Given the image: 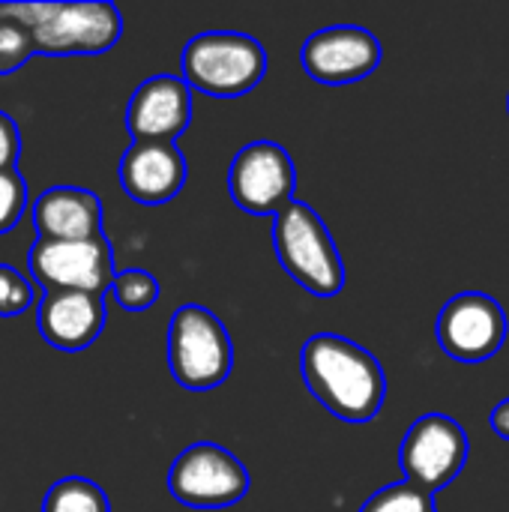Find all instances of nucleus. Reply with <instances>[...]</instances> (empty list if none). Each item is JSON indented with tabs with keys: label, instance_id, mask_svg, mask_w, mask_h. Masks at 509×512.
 Wrapping results in <instances>:
<instances>
[{
	"label": "nucleus",
	"instance_id": "obj_10",
	"mask_svg": "<svg viewBox=\"0 0 509 512\" xmlns=\"http://www.w3.org/2000/svg\"><path fill=\"white\" fill-rule=\"evenodd\" d=\"M507 342L504 306L480 291L453 297L438 315V345L459 363H486Z\"/></svg>",
	"mask_w": 509,
	"mask_h": 512
},
{
	"label": "nucleus",
	"instance_id": "obj_22",
	"mask_svg": "<svg viewBox=\"0 0 509 512\" xmlns=\"http://www.w3.org/2000/svg\"><path fill=\"white\" fill-rule=\"evenodd\" d=\"M21 153V135L9 114L0 111V171H12Z\"/></svg>",
	"mask_w": 509,
	"mask_h": 512
},
{
	"label": "nucleus",
	"instance_id": "obj_1",
	"mask_svg": "<svg viewBox=\"0 0 509 512\" xmlns=\"http://www.w3.org/2000/svg\"><path fill=\"white\" fill-rule=\"evenodd\" d=\"M300 372L309 393L345 423H369L384 408L387 378L381 363L345 336H312L300 351Z\"/></svg>",
	"mask_w": 509,
	"mask_h": 512
},
{
	"label": "nucleus",
	"instance_id": "obj_21",
	"mask_svg": "<svg viewBox=\"0 0 509 512\" xmlns=\"http://www.w3.org/2000/svg\"><path fill=\"white\" fill-rule=\"evenodd\" d=\"M27 207V183L24 177L12 171H0V234L12 231Z\"/></svg>",
	"mask_w": 509,
	"mask_h": 512
},
{
	"label": "nucleus",
	"instance_id": "obj_12",
	"mask_svg": "<svg viewBox=\"0 0 509 512\" xmlns=\"http://www.w3.org/2000/svg\"><path fill=\"white\" fill-rule=\"evenodd\" d=\"M192 120V90L177 75H153L135 87L126 126L132 141L174 144Z\"/></svg>",
	"mask_w": 509,
	"mask_h": 512
},
{
	"label": "nucleus",
	"instance_id": "obj_6",
	"mask_svg": "<svg viewBox=\"0 0 509 512\" xmlns=\"http://www.w3.org/2000/svg\"><path fill=\"white\" fill-rule=\"evenodd\" d=\"M249 471L243 462L210 441L186 447L171 471H168V489L171 495L192 510H225L246 498L249 492Z\"/></svg>",
	"mask_w": 509,
	"mask_h": 512
},
{
	"label": "nucleus",
	"instance_id": "obj_9",
	"mask_svg": "<svg viewBox=\"0 0 509 512\" xmlns=\"http://www.w3.org/2000/svg\"><path fill=\"white\" fill-rule=\"evenodd\" d=\"M30 273L45 291L105 294L114 282V255L105 234L90 240H36Z\"/></svg>",
	"mask_w": 509,
	"mask_h": 512
},
{
	"label": "nucleus",
	"instance_id": "obj_3",
	"mask_svg": "<svg viewBox=\"0 0 509 512\" xmlns=\"http://www.w3.org/2000/svg\"><path fill=\"white\" fill-rule=\"evenodd\" d=\"M273 246L282 270L315 297H336L345 288V264L324 219L303 201L276 213Z\"/></svg>",
	"mask_w": 509,
	"mask_h": 512
},
{
	"label": "nucleus",
	"instance_id": "obj_11",
	"mask_svg": "<svg viewBox=\"0 0 509 512\" xmlns=\"http://www.w3.org/2000/svg\"><path fill=\"white\" fill-rule=\"evenodd\" d=\"M303 69L321 84H354L381 66V42L366 27L336 24L312 33L300 51Z\"/></svg>",
	"mask_w": 509,
	"mask_h": 512
},
{
	"label": "nucleus",
	"instance_id": "obj_4",
	"mask_svg": "<svg viewBox=\"0 0 509 512\" xmlns=\"http://www.w3.org/2000/svg\"><path fill=\"white\" fill-rule=\"evenodd\" d=\"M180 66L189 90L216 99H237L261 84L267 72V51L246 33L210 30L186 42Z\"/></svg>",
	"mask_w": 509,
	"mask_h": 512
},
{
	"label": "nucleus",
	"instance_id": "obj_17",
	"mask_svg": "<svg viewBox=\"0 0 509 512\" xmlns=\"http://www.w3.org/2000/svg\"><path fill=\"white\" fill-rule=\"evenodd\" d=\"M108 291L114 303L129 312H144L159 300V282L147 270H123L120 276H114Z\"/></svg>",
	"mask_w": 509,
	"mask_h": 512
},
{
	"label": "nucleus",
	"instance_id": "obj_13",
	"mask_svg": "<svg viewBox=\"0 0 509 512\" xmlns=\"http://www.w3.org/2000/svg\"><path fill=\"white\" fill-rule=\"evenodd\" d=\"M186 183V159L177 144L132 141L120 159V186L138 204H165Z\"/></svg>",
	"mask_w": 509,
	"mask_h": 512
},
{
	"label": "nucleus",
	"instance_id": "obj_18",
	"mask_svg": "<svg viewBox=\"0 0 509 512\" xmlns=\"http://www.w3.org/2000/svg\"><path fill=\"white\" fill-rule=\"evenodd\" d=\"M36 54L30 30L0 6V75H12Z\"/></svg>",
	"mask_w": 509,
	"mask_h": 512
},
{
	"label": "nucleus",
	"instance_id": "obj_20",
	"mask_svg": "<svg viewBox=\"0 0 509 512\" xmlns=\"http://www.w3.org/2000/svg\"><path fill=\"white\" fill-rule=\"evenodd\" d=\"M36 303L33 285L9 264H0V318L24 315Z\"/></svg>",
	"mask_w": 509,
	"mask_h": 512
},
{
	"label": "nucleus",
	"instance_id": "obj_15",
	"mask_svg": "<svg viewBox=\"0 0 509 512\" xmlns=\"http://www.w3.org/2000/svg\"><path fill=\"white\" fill-rule=\"evenodd\" d=\"M39 240H90L102 234V201L81 186H54L33 204Z\"/></svg>",
	"mask_w": 509,
	"mask_h": 512
},
{
	"label": "nucleus",
	"instance_id": "obj_2",
	"mask_svg": "<svg viewBox=\"0 0 509 512\" xmlns=\"http://www.w3.org/2000/svg\"><path fill=\"white\" fill-rule=\"evenodd\" d=\"M33 36L36 54H105L123 33L114 3H0Z\"/></svg>",
	"mask_w": 509,
	"mask_h": 512
},
{
	"label": "nucleus",
	"instance_id": "obj_7",
	"mask_svg": "<svg viewBox=\"0 0 509 512\" xmlns=\"http://www.w3.org/2000/svg\"><path fill=\"white\" fill-rule=\"evenodd\" d=\"M468 435L447 414H426L405 432L399 462L411 486L426 495L447 489L468 462Z\"/></svg>",
	"mask_w": 509,
	"mask_h": 512
},
{
	"label": "nucleus",
	"instance_id": "obj_23",
	"mask_svg": "<svg viewBox=\"0 0 509 512\" xmlns=\"http://www.w3.org/2000/svg\"><path fill=\"white\" fill-rule=\"evenodd\" d=\"M489 423H492V429H495V435H498V438L509 441V399H504V402L492 411Z\"/></svg>",
	"mask_w": 509,
	"mask_h": 512
},
{
	"label": "nucleus",
	"instance_id": "obj_5",
	"mask_svg": "<svg viewBox=\"0 0 509 512\" xmlns=\"http://www.w3.org/2000/svg\"><path fill=\"white\" fill-rule=\"evenodd\" d=\"M234 345L225 324L204 306L186 303L168 324V369L192 393L216 390L228 381Z\"/></svg>",
	"mask_w": 509,
	"mask_h": 512
},
{
	"label": "nucleus",
	"instance_id": "obj_16",
	"mask_svg": "<svg viewBox=\"0 0 509 512\" xmlns=\"http://www.w3.org/2000/svg\"><path fill=\"white\" fill-rule=\"evenodd\" d=\"M42 512H111V504L96 483L84 477H63L45 492Z\"/></svg>",
	"mask_w": 509,
	"mask_h": 512
},
{
	"label": "nucleus",
	"instance_id": "obj_19",
	"mask_svg": "<svg viewBox=\"0 0 509 512\" xmlns=\"http://www.w3.org/2000/svg\"><path fill=\"white\" fill-rule=\"evenodd\" d=\"M360 512H438L435 510V498L420 492L411 483H396L387 486L381 492H375L366 507Z\"/></svg>",
	"mask_w": 509,
	"mask_h": 512
},
{
	"label": "nucleus",
	"instance_id": "obj_14",
	"mask_svg": "<svg viewBox=\"0 0 509 512\" xmlns=\"http://www.w3.org/2000/svg\"><path fill=\"white\" fill-rule=\"evenodd\" d=\"M36 324L51 348L84 351L105 327V300L87 291H45Z\"/></svg>",
	"mask_w": 509,
	"mask_h": 512
},
{
	"label": "nucleus",
	"instance_id": "obj_8",
	"mask_svg": "<svg viewBox=\"0 0 509 512\" xmlns=\"http://www.w3.org/2000/svg\"><path fill=\"white\" fill-rule=\"evenodd\" d=\"M228 189L240 210L252 216H276L294 201V159L276 141H252L237 150L228 168Z\"/></svg>",
	"mask_w": 509,
	"mask_h": 512
}]
</instances>
